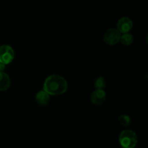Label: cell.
I'll return each instance as SVG.
<instances>
[{"mask_svg": "<svg viewBox=\"0 0 148 148\" xmlns=\"http://www.w3.org/2000/svg\"><path fill=\"white\" fill-rule=\"evenodd\" d=\"M10 78L4 71H0V91H4L10 86Z\"/></svg>", "mask_w": 148, "mask_h": 148, "instance_id": "cell-8", "label": "cell"}, {"mask_svg": "<svg viewBox=\"0 0 148 148\" xmlns=\"http://www.w3.org/2000/svg\"><path fill=\"white\" fill-rule=\"evenodd\" d=\"M15 57V53L11 46L4 44L0 46V63L8 65L12 62Z\"/></svg>", "mask_w": 148, "mask_h": 148, "instance_id": "cell-3", "label": "cell"}, {"mask_svg": "<svg viewBox=\"0 0 148 148\" xmlns=\"http://www.w3.org/2000/svg\"><path fill=\"white\" fill-rule=\"evenodd\" d=\"M68 89V83L62 75L53 74L45 80L43 89L49 95H60L66 91Z\"/></svg>", "mask_w": 148, "mask_h": 148, "instance_id": "cell-1", "label": "cell"}, {"mask_svg": "<svg viewBox=\"0 0 148 148\" xmlns=\"http://www.w3.org/2000/svg\"><path fill=\"white\" fill-rule=\"evenodd\" d=\"M106 81L104 77H98L94 81V86L96 89H103L106 87Z\"/></svg>", "mask_w": 148, "mask_h": 148, "instance_id": "cell-10", "label": "cell"}, {"mask_svg": "<svg viewBox=\"0 0 148 148\" xmlns=\"http://www.w3.org/2000/svg\"><path fill=\"white\" fill-rule=\"evenodd\" d=\"M117 30L121 33H130L133 28V22L127 17H123L117 22Z\"/></svg>", "mask_w": 148, "mask_h": 148, "instance_id": "cell-5", "label": "cell"}, {"mask_svg": "<svg viewBox=\"0 0 148 148\" xmlns=\"http://www.w3.org/2000/svg\"><path fill=\"white\" fill-rule=\"evenodd\" d=\"M137 141V133L130 129L122 131L119 135V143L122 148H134Z\"/></svg>", "mask_w": 148, "mask_h": 148, "instance_id": "cell-2", "label": "cell"}, {"mask_svg": "<svg viewBox=\"0 0 148 148\" xmlns=\"http://www.w3.org/2000/svg\"><path fill=\"white\" fill-rule=\"evenodd\" d=\"M120 41L121 42L122 44L125 45V46H130L134 41V37L130 33H123V34L121 35Z\"/></svg>", "mask_w": 148, "mask_h": 148, "instance_id": "cell-9", "label": "cell"}, {"mask_svg": "<svg viewBox=\"0 0 148 148\" xmlns=\"http://www.w3.org/2000/svg\"><path fill=\"white\" fill-rule=\"evenodd\" d=\"M36 100L40 105H46L50 101V95L43 89L40 90L36 94Z\"/></svg>", "mask_w": 148, "mask_h": 148, "instance_id": "cell-7", "label": "cell"}, {"mask_svg": "<svg viewBox=\"0 0 148 148\" xmlns=\"http://www.w3.org/2000/svg\"><path fill=\"white\" fill-rule=\"evenodd\" d=\"M5 66L6 65H4V64L3 63H0V71H4V68H5Z\"/></svg>", "mask_w": 148, "mask_h": 148, "instance_id": "cell-12", "label": "cell"}, {"mask_svg": "<svg viewBox=\"0 0 148 148\" xmlns=\"http://www.w3.org/2000/svg\"><path fill=\"white\" fill-rule=\"evenodd\" d=\"M106 98V93L103 89H95L92 91L90 96L91 102L94 104L100 105L103 104Z\"/></svg>", "mask_w": 148, "mask_h": 148, "instance_id": "cell-6", "label": "cell"}, {"mask_svg": "<svg viewBox=\"0 0 148 148\" xmlns=\"http://www.w3.org/2000/svg\"><path fill=\"white\" fill-rule=\"evenodd\" d=\"M119 123L124 126H128L131 123V118L127 115H120L119 118Z\"/></svg>", "mask_w": 148, "mask_h": 148, "instance_id": "cell-11", "label": "cell"}, {"mask_svg": "<svg viewBox=\"0 0 148 148\" xmlns=\"http://www.w3.org/2000/svg\"><path fill=\"white\" fill-rule=\"evenodd\" d=\"M121 33L116 28H109L103 36V41L106 44L114 46L120 41Z\"/></svg>", "mask_w": 148, "mask_h": 148, "instance_id": "cell-4", "label": "cell"}]
</instances>
